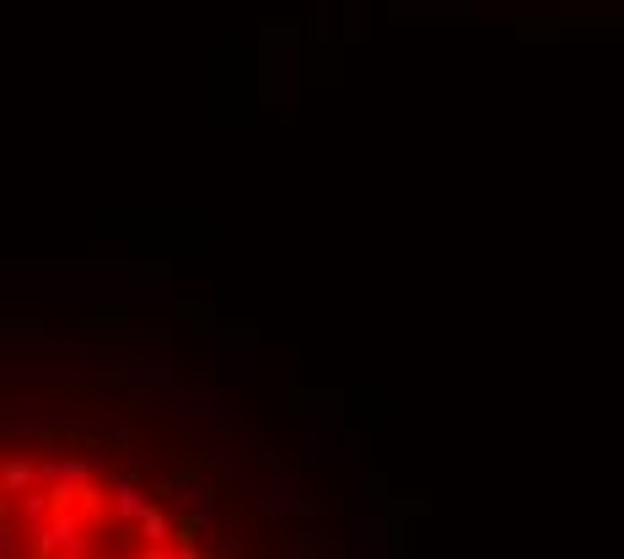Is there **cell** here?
<instances>
[{
  "label": "cell",
  "instance_id": "1",
  "mask_svg": "<svg viewBox=\"0 0 624 559\" xmlns=\"http://www.w3.org/2000/svg\"><path fill=\"white\" fill-rule=\"evenodd\" d=\"M0 559H215L157 489L49 441H0Z\"/></svg>",
  "mask_w": 624,
  "mask_h": 559
}]
</instances>
